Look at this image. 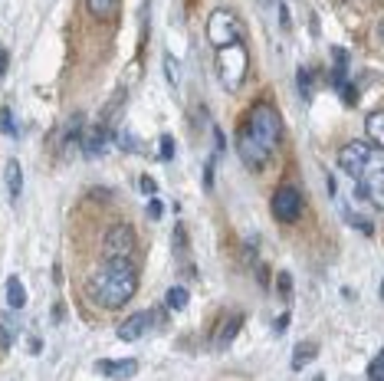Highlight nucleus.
<instances>
[{
  "label": "nucleus",
  "instance_id": "obj_1",
  "mask_svg": "<svg viewBox=\"0 0 384 381\" xmlns=\"http://www.w3.org/2000/svg\"><path fill=\"white\" fill-rule=\"evenodd\" d=\"M335 164L341 175H348L358 185L364 201L384 210V148L371 142H348L339 148Z\"/></svg>",
  "mask_w": 384,
  "mask_h": 381
},
{
  "label": "nucleus",
  "instance_id": "obj_2",
  "mask_svg": "<svg viewBox=\"0 0 384 381\" xmlns=\"http://www.w3.org/2000/svg\"><path fill=\"white\" fill-rule=\"evenodd\" d=\"M89 293L102 309H125L138 293V266H135V260H106L92 273Z\"/></svg>",
  "mask_w": 384,
  "mask_h": 381
},
{
  "label": "nucleus",
  "instance_id": "obj_3",
  "mask_svg": "<svg viewBox=\"0 0 384 381\" xmlns=\"http://www.w3.org/2000/svg\"><path fill=\"white\" fill-rule=\"evenodd\" d=\"M243 129L250 131L266 152H276L279 138H283V119H279V112L273 109L269 102H256L253 109H250V115H246Z\"/></svg>",
  "mask_w": 384,
  "mask_h": 381
},
{
  "label": "nucleus",
  "instance_id": "obj_4",
  "mask_svg": "<svg viewBox=\"0 0 384 381\" xmlns=\"http://www.w3.org/2000/svg\"><path fill=\"white\" fill-rule=\"evenodd\" d=\"M246 69H250V53H246L243 43L224 46L217 50V76L227 86V92H236L240 82L246 79Z\"/></svg>",
  "mask_w": 384,
  "mask_h": 381
},
{
  "label": "nucleus",
  "instance_id": "obj_5",
  "mask_svg": "<svg viewBox=\"0 0 384 381\" xmlns=\"http://www.w3.org/2000/svg\"><path fill=\"white\" fill-rule=\"evenodd\" d=\"M243 23L236 17L234 10H227V7H217V10L207 17V40H211L217 50H224V46H234V43H243Z\"/></svg>",
  "mask_w": 384,
  "mask_h": 381
},
{
  "label": "nucleus",
  "instance_id": "obj_6",
  "mask_svg": "<svg viewBox=\"0 0 384 381\" xmlns=\"http://www.w3.org/2000/svg\"><path fill=\"white\" fill-rule=\"evenodd\" d=\"M138 237L128 224H112L102 233V260H135Z\"/></svg>",
  "mask_w": 384,
  "mask_h": 381
},
{
  "label": "nucleus",
  "instance_id": "obj_7",
  "mask_svg": "<svg viewBox=\"0 0 384 381\" xmlns=\"http://www.w3.org/2000/svg\"><path fill=\"white\" fill-rule=\"evenodd\" d=\"M158 319H164V309H145V312H131L125 322H118L115 336L122 338V342H138V338L148 336L151 329L161 326Z\"/></svg>",
  "mask_w": 384,
  "mask_h": 381
},
{
  "label": "nucleus",
  "instance_id": "obj_8",
  "mask_svg": "<svg viewBox=\"0 0 384 381\" xmlns=\"http://www.w3.org/2000/svg\"><path fill=\"white\" fill-rule=\"evenodd\" d=\"M273 217L279 224H296L302 217V194H299L296 185H283L273 194Z\"/></svg>",
  "mask_w": 384,
  "mask_h": 381
},
{
  "label": "nucleus",
  "instance_id": "obj_9",
  "mask_svg": "<svg viewBox=\"0 0 384 381\" xmlns=\"http://www.w3.org/2000/svg\"><path fill=\"white\" fill-rule=\"evenodd\" d=\"M115 145V129H112V122H102L99 119L96 125H89L83 135V154L85 158H102Z\"/></svg>",
  "mask_w": 384,
  "mask_h": 381
},
{
  "label": "nucleus",
  "instance_id": "obj_10",
  "mask_svg": "<svg viewBox=\"0 0 384 381\" xmlns=\"http://www.w3.org/2000/svg\"><path fill=\"white\" fill-rule=\"evenodd\" d=\"M236 154H240V161H243L246 168L259 171V168H266V161H269V154L273 152H266V148H263V145L256 142L253 135L240 125V135H236Z\"/></svg>",
  "mask_w": 384,
  "mask_h": 381
},
{
  "label": "nucleus",
  "instance_id": "obj_11",
  "mask_svg": "<svg viewBox=\"0 0 384 381\" xmlns=\"http://www.w3.org/2000/svg\"><path fill=\"white\" fill-rule=\"evenodd\" d=\"M96 371L112 381H128L138 375V359H102L96 361Z\"/></svg>",
  "mask_w": 384,
  "mask_h": 381
},
{
  "label": "nucleus",
  "instance_id": "obj_12",
  "mask_svg": "<svg viewBox=\"0 0 384 381\" xmlns=\"http://www.w3.org/2000/svg\"><path fill=\"white\" fill-rule=\"evenodd\" d=\"M83 135H85V122L76 112L73 119L63 125V158H73L76 152H83Z\"/></svg>",
  "mask_w": 384,
  "mask_h": 381
},
{
  "label": "nucleus",
  "instance_id": "obj_13",
  "mask_svg": "<svg viewBox=\"0 0 384 381\" xmlns=\"http://www.w3.org/2000/svg\"><path fill=\"white\" fill-rule=\"evenodd\" d=\"M243 322H246V319L240 316V312H234L230 319H224V326L213 332V349H217V352H227V349H230V345H234V338L240 336Z\"/></svg>",
  "mask_w": 384,
  "mask_h": 381
},
{
  "label": "nucleus",
  "instance_id": "obj_14",
  "mask_svg": "<svg viewBox=\"0 0 384 381\" xmlns=\"http://www.w3.org/2000/svg\"><path fill=\"white\" fill-rule=\"evenodd\" d=\"M3 191H7V197H10V204H17L23 194V168L17 158H10L7 161V168H3Z\"/></svg>",
  "mask_w": 384,
  "mask_h": 381
},
{
  "label": "nucleus",
  "instance_id": "obj_15",
  "mask_svg": "<svg viewBox=\"0 0 384 381\" xmlns=\"http://www.w3.org/2000/svg\"><path fill=\"white\" fill-rule=\"evenodd\" d=\"M89 17L99 23H112L118 17V0H85Z\"/></svg>",
  "mask_w": 384,
  "mask_h": 381
},
{
  "label": "nucleus",
  "instance_id": "obj_16",
  "mask_svg": "<svg viewBox=\"0 0 384 381\" xmlns=\"http://www.w3.org/2000/svg\"><path fill=\"white\" fill-rule=\"evenodd\" d=\"M17 336H20V319L13 316V309L10 312H0V349L7 352L17 342Z\"/></svg>",
  "mask_w": 384,
  "mask_h": 381
},
{
  "label": "nucleus",
  "instance_id": "obj_17",
  "mask_svg": "<svg viewBox=\"0 0 384 381\" xmlns=\"http://www.w3.org/2000/svg\"><path fill=\"white\" fill-rule=\"evenodd\" d=\"M315 359H319V345L309 338V342H299V345H296V352H292L289 365H292V371H302V368H309Z\"/></svg>",
  "mask_w": 384,
  "mask_h": 381
},
{
  "label": "nucleus",
  "instance_id": "obj_18",
  "mask_svg": "<svg viewBox=\"0 0 384 381\" xmlns=\"http://www.w3.org/2000/svg\"><path fill=\"white\" fill-rule=\"evenodd\" d=\"M364 135H368V142L384 148V109H374L368 112V119H364Z\"/></svg>",
  "mask_w": 384,
  "mask_h": 381
},
{
  "label": "nucleus",
  "instance_id": "obj_19",
  "mask_svg": "<svg viewBox=\"0 0 384 381\" xmlns=\"http://www.w3.org/2000/svg\"><path fill=\"white\" fill-rule=\"evenodd\" d=\"M7 305H10L13 312H20L23 305H27V286H23L20 276H7Z\"/></svg>",
  "mask_w": 384,
  "mask_h": 381
},
{
  "label": "nucleus",
  "instance_id": "obj_20",
  "mask_svg": "<svg viewBox=\"0 0 384 381\" xmlns=\"http://www.w3.org/2000/svg\"><path fill=\"white\" fill-rule=\"evenodd\" d=\"M312 86H315V73H312L309 66H299L296 69V92L302 102H309L312 99Z\"/></svg>",
  "mask_w": 384,
  "mask_h": 381
},
{
  "label": "nucleus",
  "instance_id": "obj_21",
  "mask_svg": "<svg viewBox=\"0 0 384 381\" xmlns=\"http://www.w3.org/2000/svg\"><path fill=\"white\" fill-rule=\"evenodd\" d=\"M187 303H191V296H187V289H184V286H171L168 296H164V309H171V312H181V309H187Z\"/></svg>",
  "mask_w": 384,
  "mask_h": 381
},
{
  "label": "nucleus",
  "instance_id": "obj_22",
  "mask_svg": "<svg viewBox=\"0 0 384 381\" xmlns=\"http://www.w3.org/2000/svg\"><path fill=\"white\" fill-rule=\"evenodd\" d=\"M0 131H3L7 138H20V122H17V112H13L10 106L0 109Z\"/></svg>",
  "mask_w": 384,
  "mask_h": 381
},
{
  "label": "nucleus",
  "instance_id": "obj_23",
  "mask_svg": "<svg viewBox=\"0 0 384 381\" xmlns=\"http://www.w3.org/2000/svg\"><path fill=\"white\" fill-rule=\"evenodd\" d=\"M164 79H168L171 92L181 89V66H178V59H174L171 53H164Z\"/></svg>",
  "mask_w": 384,
  "mask_h": 381
},
{
  "label": "nucleus",
  "instance_id": "obj_24",
  "mask_svg": "<svg viewBox=\"0 0 384 381\" xmlns=\"http://www.w3.org/2000/svg\"><path fill=\"white\" fill-rule=\"evenodd\" d=\"M115 145L122 148V152H131V154H138V152H141L138 135H131V131H115Z\"/></svg>",
  "mask_w": 384,
  "mask_h": 381
},
{
  "label": "nucleus",
  "instance_id": "obj_25",
  "mask_svg": "<svg viewBox=\"0 0 384 381\" xmlns=\"http://www.w3.org/2000/svg\"><path fill=\"white\" fill-rule=\"evenodd\" d=\"M171 158H174V138L158 135V161H171Z\"/></svg>",
  "mask_w": 384,
  "mask_h": 381
},
{
  "label": "nucleus",
  "instance_id": "obj_26",
  "mask_svg": "<svg viewBox=\"0 0 384 381\" xmlns=\"http://www.w3.org/2000/svg\"><path fill=\"white\" fill-rule=\"evenodd\" d=\"M217 161H220V158H217V154H207V161H204V191H213V168H217Z\"/></svg>",
  "mask_w": 384,
  "mask_h": 381
},
{
  "label": "nucleus",
  "instance_id": "obj_27",
  "mask_svg": "<svg viewBox=\"0 0 384 381\" xmlns=\"http://www.w3.org/2000/svg\"><path fill=\"white\" fill-rule=\"evenodd\" d=\"M184 253H187V233H184V227L178 224V227H174V257L184 260Z\"/></svg>",
  "mask_w": 384,
  "mask_h": 381
},
{
  "label": "nucleus",
  "instance_id": "obj_28",
  "mask_svg": "<svg viewBox=\"0 0 384 381\" xmlns=\"http://www.w3.org/2000/svg\"><path fill=\"white\" fill-rule=\"evenodd\" d=\"M276 293H279V299H292V276L289 273H279L276 276Z\"/></svg>",
  "mask_w": 384,
  "mask_h": 381
},
{
  "label": "nucleus",
  "instance_id": "obj_29",
  "mask_svg": "<svg viewBox=\"0 0 384 381\" xmlns=\"http://www.w3.org/2000/svg\"><path fill=\"white\" fill-rule=\"evenodd\" d=\"M368 381H384V349L378 352V359L368 365Z\"/></svg>",
  "mask_w": 384,
  "mask_h": 381
},
{
  "label": "nucleus",
  "instance_id": "obj_30",
  "mask_svg": "<svg viewBox=\"0 0 384 381\" xmlns=\"http://www.w3.org/2000/svg\"><path fill=\"white\" fill-rule=\"evenodd\" d=\"M339 92H341V102H345V106H355V102H358V86H355L352 79H348V82L339 89Z\"/></svg>",
  "mask_w": 384,
  "mask_h": 381
},
{
  "label": "nucleus",
  "instance_id": "obj_31",
  "mask_svg": "<svg viewBox=\"0 0 384 381\" xmlns=\"http://www.w3.org/2000/svg\"><path fill=\"white\" fill-rule=\"evenodd\" d=\"M345 220H348L352 227H358V230H362V233H368V237H371V233H374V227H371V224H368V220L362 217V214H352V210H348V217H345Z\"/></svg>",
  "mask_w": 384,
  "mask_h": 381
},
{
  "label": "nucleus",
  "instance_id": "obj_32",
  "mask_svg": "<svg viewBox=\"0 0 384 381\" xmlns=\"http://www.w3.org/2000/svg\"><path fill=\"white\" fill-rule=\"evenodd\" d=\"M138 187H141V194H145V197H155V194H158V185H155V178H148V175L138 178Z\"/></svg>",
  "mask_w": 384,
  "mask_h": 381
},
{
  "label": "nucleus",
  "instance_id": "obj_33",
  "mask_svg": "<svg viewBox=\"0 0 384 381\" xmlns=\"http://www.w3.org/2000/svg\"><path fill=\"white\" fill-rule=\"evenodd\" d=\"M161 214H164V204H161L158 197H151V201H148V217H151V220H158Z\"/></svg>",
  "mask_w": 384,
  "mask_h": 381
},
{
  "label": "nucleus",
  "instance_id": "obj_34",
  "mask_svg": "<svg viewBox=\"0 0 384 381\" xmlns=\"http://www.w3.org/2000/svg\"><path fill=\"white\" fill-rule=\"evenodd\" d=\"M289 322H292V316H289V312H283V316L276 319V326H273V336H283V332L289 329Z\"/></svg>",
  "mask_w": 384,
  "mask_h": 381
},
{
  "label": "nucleus",
  "instance_id": "obj_35",
  "mask_svg": "<svg viewBox=\"0 0 384 381\" xmlns=\"http://www.w3.org/2000/svg\"><path fill=\"white\" fill-rule=\"evenodd\" d=\"M27 352H30V355H43V338H40V336H30V338H27Z\"/></svg>",
  "mask_w": 384,
  "mask_h": 381
},
{
  "label": "nucleus",
  "instance_id": "obj_36",
  "mask_svg": "<svg viewBox=\"0 0 384 381\" xmlns=\"http://www.w3.org/2000/svg\"><path fill=\"white\" fill-rule=\"evenodd\" d=\"M256 280H259V286L266 289V286H269V266H263V263H259V266H256Z\"/></svg>",
  "mask_w": 384,
  "mask_h": 381
},
{
  "label": "nucleus",
  "instance_id": "obj_37",
  "mask_svg": "<svg viewBox=\"0 0 384 381\" xmlns=\"http://www.w3.org/2000/svg\"><path fill=\"white\" fill-rule=\"evenodd\" d=\"M7 63H10V53L0 46V79H3V73H7Z\"/></svg>",
  "mask_w": 384,
  "mask_h": 381
},
{
  "label": "nucleus",
  "instance_id": "obj_38",
  "mask_svg": "<svg viewBox=\"0 0 384 381\" xmlns=\"http://www.w3.org/2000/svg\"><path fill=\"white\" fill-rule=\"evenodd\" d=\"M66 316V309H63V303H56L53 305V326H59V319Z\"/></svg>",
  "mask_w": 384,
  "mask_h": 381
},
{
  "label": "nucleus",
  "instance_id": "obj_39",
  "mask_svg": "<svg viewBox=\"0 0 384 381\" xmlns=\"http://www.w3.org/2000/svg\"><path fill=\"white\" fill-rule=\"evenodd\" d=\"M279 23H283V30H289V10L286 7H279Z\"/></svg>",
  "mask_w": 384,
  "mask_h": 381
},
{
  "label": "nucleus",
  "instance_id": "obj_40",
  "mask_svg": "<svg viewBox=\"0 0 384 381\" xmlns=\"http://www.w3.org/2000/svg\"><path fill=\"white\" fill-rule=\"evenodd\" d=\"M378 33H381V43H384V20H381V27H378Z\"/></svg>",
  "mask_w": 384,
  "mask_h": 381
},
{
  "label": "nucleus",
  "instance_id": "obj_41",
  "mask_svg": "<svg viewBox=\"0 0 384 381\" xmlns=\"http://www.w3.org/2000/svg\"><path fill=\"white\" fill-rule=\"evenodd\" d=\"M312 381H325V375H315V378H312Z\"/></svg>",
  "mask_w": 384,
  "mask_h": 381
},
{
  "label": "nucleus",
  "instance_id": "obj_42",
  "mask_svg": "<svg viewBox=\"0 0 384 381\" xmlns=\"http://www.w3.org/2000/svg\"><path fill=\"white\" fill-rule=\"evenodd\" d=\"M381 299H384V280H381Z\"/></svg>",
  "mask_w": 384,
  "mask_h": 381
},
{
  "label": "nucleus",
  "instance_id": "obj_43",
  "mask_svg": "<svg viewBox=\"0 0 384 381\" xmlns=\"http://www.w3.org/2000/svg\"><path fill=\"white\" fill-rule=\"evenodd\" d=\"M266 3H269V0H266Z\"/></svg>",
  "mask_w": 384,
  "mask_h": 381
}]
</instances>
